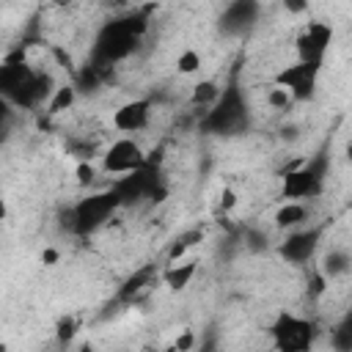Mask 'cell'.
I'll return each instance as SVG.
<instances>
[{"label": "cell", "instance_id": "6da1fadb", "mask_svg": "<svg viewBox=\"0 0 352 352\" xmlns=\"http://www.w3.org/2000/svg\"><path fill=\"white\" fill-rule=\"evenodd\" d=\"M270 344L275 352H311L316 341V324L308 316L283 311L270 324Z\"/></svg>", "mask_w": 352, "mask_h": 352}, {"label": "cell", "instance_id": "7a4b0ae2", "mask_svg": "<svg viewBox=\"0 0 352 352\" xmlns=\"http://www.w3.org/2000/svg\"><path fill=\"white\" fill-rule=\"evenodd\" d=\"M121 206L116 190H107V192H94L88 198H80L74 206H72V231L74 234H91L96 231L99 226H104L110 220V214Z\"/></svg>", "mask_w": 352, "mask_h": 352}, {"label": "cell", "instance_id": "3957f363", "mask_svg": "<svg viewBox=\"0 0 352 352\" xmlns=\"http://www.w3.org/2000/svg\"><path fill=\"white\" fill-rule=\"evenodd\" d=\"M146 165H148L146 148L129 135L116 138L102 151V173H107V176H129V173L143 170Z\"/></svg>", "mask_w": 352, "mask_h": 352}, {"label": "cell", "instance_id": "277c9868", "mask_svg": "<svg viewBox=\"0 0 352 352\" xmlns=\"http://www.w3.org/2000/svg\"><path fill=\"white\" fill-rule=\"evenodd\" d=\"M319 72L322 63H308V60H292L286 66H280L272 77V85L289 91V96L297 102H308L316 94V82H319Z\"/></svg>", "mask_w": 352, "mask_h": 352}, {"label": "cell", "instance_id": "5b68a950", "mask_svg": "<svg viewBox=\"0 0 352 352\" xmlns=\"http://www.w3.org/2000/svg\"><path fill=\"white\" fill-rule=\"evenodd\" d=\"M324 190V168L322 162H305L300 168L286 170L283 182H280V195L283 201H308L322 195Z\"/></svg>", "mask_w": 352, "mask_h": 352}, {"label": "cell", "instance_id": "8992f818", "mask_svg": "<svg viewBox=\"0 0 352 352\" xmlns=\"http://www.w3.org/2000/svg\"><path fill=\"white\" fill-rule=\"evenodd\" d=\"M330 41H333V28L327 22H308L297 38H294V52H297V60H308V63H322L327 50H330Z\"/></svg>", "mask_w": 352, "mask_h": 352}, {"label": "cell", "instance_id": "52a82bcc", "mask_svg": "<svg viewBox=\"0 0 352 352\" xmlns=\"http://www.w3.org/2000/svg\"><path fill=\"white\" fill-rule=\"evenodd\" d=\"M151 113H154V104L151 99H129L124 104H118L113 110V129H118L121 135H129L135 138L138 132H143L148 124H151Z\"/></svg>", "mask_w": 352, "mask_h": 352}, {"label": "cell", "instance_id": "ba28073f", "mask_svg": "<svg viewBox=\"0 0 352 352\" xmlns=\"http://www.w3.org/2000/svg\"><path fill=\"white\" fill-rule=\"evenodd\" d=\"M319 228H297V231H292L286 239H283V245H280V256L289 261V264H305L311 256H314V250H316V245H319Z\"/></svg>", "mask_w": 352, "mask_h": 352}, {"label": "cell", "instance_id": "9c48e42d", "mask_svg": "<svg viewBox=\"0 0 352 352\" xmlns=\"http://www.w3.org/2000/svg\"><path fill=\"white\" fill-rule=\"evenodd\" d=\"M195 272H198V261H195V258H182V261L168 264V267L162 270V283H165L170 292H184V289L192 283Z\"/></svg>", "mask_w": 352, "mask_h": 352}, {"label": "cell", "instance_id": "30bf717a", "mask_svg": "<svg viewBox=\"0 0 352 352\" xmlns=\"http://www.w3.org/2000/svg\"><path fill=\"white\" fill-rule=\"evenodd\" d=\"M275 228H280V231H297V228H302L305 226V220H308V206L302 204V201H283L278 209H275Z\"/></svg>", "mask_w": 352, "mask_h": 352}, {"label": "cell", "instance_id": "8fae6325", "mask_svg": "<svg viewBox=\"0 0 352 352\" xmlns=\"http://www.w3.org/2000/svg\"><path fill=\"white\" fill-rule=\"evenodd\" d=\"M319 272H322L324 280H338V278H344V275L352 272V256H349L344 248H330V250L322 256Z\"/></svg>", "mask_w": 352, "mask_h": 352}, {"label": "cell", "instance_id": "7c38bea8", "mask_svg": "<svg viewBox=\"0 0 352 352\" xmlns=\"http://www.w3.org/2000/svg\"><path fill=\"white\" fill-rule=\"evenodd\" d=\"M256 14H258V6H253V3H234V6L226 8L223 25L228 30H242V28L256 22Z\"/></svg>", "mask_w": 352, "mask_h": 352}, {"label": "cell", "instance_id": "4fadbf2b", "mask_svg": "<svg viewBox=\"0 0 352 352\" xmlns=\"http://www.w3.org/2000/svg\"><path fill=\"white\" fill-rule=\"evenodd\" d=\"M220 96H223V88L214 80H201L190 91V102L198 104V107H214L220 102Z\"/></svg>", "mask_w": 352, "mask_h": 352}, {"label": "cell", "instance_id": "5bb4252c", "mask_svg": "<svg viewBox=\"0 0 352 352\" xmlns=\"http://www.w3.org/2000/svg\"><path fill=\"white\" fill-rule=\"evenodd\" d=\"M74 102H77V91H74V85H58V88L52 91L50 102H47V113H52V116L66 113V110L74 107Z\"/></svg>", "mask_w": 352, "mask_h": 352}, {"label": "cell", "instance_id": "9a60e30c", "mask_svg": "<svg viewBox=\"0 0 352 352\" xmlns=\"http://www.w3.org/2000/svg\"><path fill=\"white\" fill-rule=\"evenodd\" d=\"M173 66H176V74H182V77H190V74H195V72L204 66V58H201V52H198V50L187 47V50H182V52L176 55Z\"/></svg>", "mask_w": 352, "mask_h": 352}, {"label": "cell", "instance_id": "2e32d148", "mask_svg": "<svg viewBox=\"0 0 352 352\" xmlns=\"http://www.w3.org/2000/svg\"><path fill=\"white\" fill-rule=\"evenodd\" d=\"M264 102H267V107H270V110H289V107L294 104V99L289 96V91L278 88V85H270V88H267Z\"/></svg>", "mask_w": 352, "mask_h": 352}, {"label": "cell", "instance_id": "e0dca14e", "mask_svg": "<svg viewBox=\"0 0 352 352\" xmlns=\"http://www.w3.org/2000/svg\"><path fill=\"white\" fill-rule=\"evenodd\" d=\"M74 179H77V184H80V187H91V184L96 182V168H94L91 162L80 160V162H77V168H74Z\"/></svg>", "mask_w": 352, "mask_h": 352}, {"label": "cell", "instance_id": "ac0fdd59", "mask_svg": "<svg viewBox=\"0 0 352 352\" xmlns=\"http://www.w3.org/2000/svg\"><path fill=\"white\" fill-rule=\"evenodd\" d=\"M195 344H198L195 333H192V330H182V336L173 341V352H192Z\"/></svg>", "mask_w": 352, "mask_h": 352}, {"label": "cell", "instance_id": "d6986e66", "mask_svg": "<svg viewBox=\"0 0 352 352\" xmlns=\"http://www.w3.org/2000/svg\"><path fill=\"white\" fill-rule=\"evenodd\" d=\"M74 330H77V324H74L72 316L60 319V322H58V341H60V344H69V341L74 338Z\"/></svg>", "mask_w": 352, "mask_h": 352}, {"label": "cell", "instance_id": "ffe728a7", "mask_svg": "<svg viewBox=\"0 0 352 352\" xmlns=\"http://www.w3.org/2000/svg\"><path fill=\"white\" fill-rule=\"evenodd\" d=\"M234 206H236V192H234L231 187H223V190H220V209L228 212V209H234Z\"/></svg>", "mask_w": 352, "mask_h": 352}, {"label": "cell", "instance_id": "44dd1931", "mask_svg": "<svg viewBox=\"0 0 352 352\" xmlns=\"http://www.w3.org/2000/svg\"><path fill=\"white\" fill-rule=\"evenodd\" d=\"M344 151H346V160H349V162H352V140H349V143H346V146H344Z\"/></svg>", "mask_w": 352, "mask_h": 352}]
</instances>
